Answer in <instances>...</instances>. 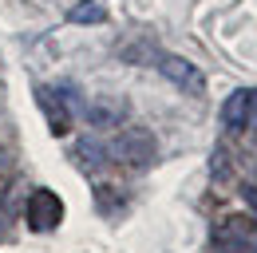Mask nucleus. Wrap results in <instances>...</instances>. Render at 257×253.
Wrapping results in <instances>:
<instances>
[{
  "mask_svg": "<svg viewBox=\"0 0 257 253\" xmlns=\"http://www.w3.org/2000/svg\"><path fill=\"white\" fill-rule=\"evenodd\" d=\"M107 158L111 162H123L131 170H143L155 162V135L143 131V126H123L111 143H107Z\"/></svg>",
  "mask_w": 257,
  "mask_h": 253,
  "instance_id": "obj_1",
  "label": "nucleus"
},
{
  "mask_svg": "<svg viewBox=\"0 0 257 253\" xmlns=\"http://www.w3.org/2000/svg\"><path fill=\"white\" fill-rule=\"evenodd\" d=\"M214 249L218 253H257V218L225 214L214 221Z\"/></svg>",
  "mask_w": 257,
  "mask_h": 253,
  "instance_id": "obj_2",
  "label": "nucleus"
},
{
  "mask_svg": "<svg viewBox=\"0 0 257 253\" xmlns=\"http://www.w3.org/2000/svg\"><path fill=\"white\" fill-rule=\"evenodd\" d=\"M159 71L178 87V91L194 95V99H202L206 95V75H202V67L190 60H182V56H159Z\"/></svg>",
  "mask_w": 257,
  "mask_h": 253,
  "instance_id": "obj_3",
  "label": "nucleus"
},
{
  "mask_svg": "<svg viewBox=\"0 0 257 253\" xmlns=\"http://www.w3.org/2000/svg\"><path fill=\"white\" fill-rule=\"evenodd\" d=\"M40 107L48 115V123L56 135H67L71 131V119H75V107H71V87H40Z\"/></svg>",
  "mask_w": 257,
  "mask_h": 253,
  "instance_id": "obj_4",
  "label": "nucleus"
},
{
  "mask_svg": "<svg viewBox=\"0 0 257 253\" xmlns=\"http://www.w3.org/2000/svg\"><path fill=\"white\" fill-rule=\"evenodd\" d=\"M64 218V202H60V194L56 190H36L32 198H28V225L40 229V233H48V229H56Z\"/></svg>",
  "mask_w": 257,
  "mask_h": 253,
  "instance_id": "obj_5",
  "label": "nucleus"
},
{
  "mask_svg": "<svg viewBox=\"0 0 257 253\" xmlns=\"http://www.w3.org/2000/svg\"><path fill=\"white\" fill-rule=\"evenodd\" d=\"M253 103H257V95L249 91V87L233 91V95L222 103V123L229 126V131H241V126L253 119Z\"/></svg>",
  "mask_w": 257,
  "mask_h": 253,
  "instance_id": "obj_6",
  "label": "nucleus"
},
{
  "mask_svg": "<svg viewBox=\"0 0 257 253\" xmlns=\"http://www.w3.org/2000/svg\"><path fill=\"white\" fill-rule=\"evenodd\" d=\"M123 119H127V103H123L119 95H99L95 103L87 107V123L99 126V131H103V126H119Z\"/></svg>",
  "mask_w": 257,
  "mask_h": 253,
  "instance_id": "obj_7",
  "label": "nucleus"
},
{
  "mask_svg": "<svg viewBox=\"0 0 257 253\" xmlns=\"http://www.w3.org/2000/svg\"><path fill=\"white\" fill-rule=\"evenodd\" d=\"M103 158H107V147H99L95 139H79V147H75V162H79L83 170H95Z\"/></svg>",
  "mask_w": 257,
  "mask_h": 253,
  "instance_id": "obj_8",
  "label": "nucleus"
},
{
  "mask_svg": "<svg viewBox=\"0 0 257 253\" xmlns=\"http://www.w3.org/2000/svg\"><path fill=\"white\" fill-rule=\"evenodd\" d=\"M103 16H107V12H103V4H99V0H79V4L67 12V20H71V24H99Z\"/></svg>",
  "mask_w": 257,
  "mask_h": 253,
  "instance_id": "obj_9",
  "label": "nucleus"
}]
</instances>
